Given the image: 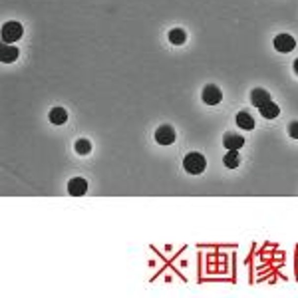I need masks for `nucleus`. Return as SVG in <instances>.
Wrapping results in <instances>:
<instances>
[{
    "instance_id": "nucleus-1",
    "label": "nucleus",
    "mask_w": 298,
    "mask_h": 298,
    "mask_svg": "<svg viewBox=\"0 0 298 298\" xmlns=\"http://www.w3.org/2000/svg\"><path fill=\"white\" fill-rule=\"evenodd\" d=\"M183 167H185V171H187V173H191V175H199V173H203V171H205L207 161H205V157H203L201 153L193 151V153H187V157L183 159Z\"/></svg>"
},
{
    "instance_id": "nucleus-2",
    "label": "nucleus",
    "mask_w": 298,
    "mask_h": 298,
    "mask_svg": "<svg viewBox=\"0 0 298 298\" xmlns=\"http://www.w3.org/2000/svg\"><path fill=\"white\" fill-rule=\"evenodd\" d=\"M22 24L20 22H6L2 26V40L4 44H14L16 40L22 38Z\"/></svg>"
},
{
    "instance_id": "nucleus-3",
    "label": "nucleus",
    "mask_w": 298,
    "mask_h": 298,
    "mask_svg": "<svg viewBox=\"0 0 298 298\" xmlns=\"http://www.w3.org/2000/svg\"><path fill=\"white\" fill-rule=\"evenodd\" d=\"M201 97H203V102H205L207 106H217V104L221 102V99H223V91H221L217 86L209 84V86H205V88H203Z\"/></svg>"
},
{
    "instance_id": "nucleus-4",
    "label": "nucleus",
    "mask_w": 298,
    "mask_h": 298,
    "mask_svg": "<svg viewBox=\"0 0 298 298\" xmlns=\"http://www.w3.org/2000/svg\"><path fill=\"white\" fill-rule=\"evenodd\" d=\"M274 48L278 50V52H282V54H288V52H292V50L296 48V40L290 34H278L274 38Z\"/></svg>"
},
{
    "instance_id": "nucleus-5",
    "label": "nucleus",
    "mask_w": 298,
    "mask_h": 298,
    "mask_svg": "<svg viewBox=\"0 0 298 298\" xmlns=\"http://www.w3.org/2000/svg\"><path fill=\"white\" fill-rule=\"evenodd\" d=\"M155 141L159 145H171L175 141V129L171 125H161L155 131Z\"/></svg>"
},
{
    "instance_id": "nucleus-6",
    "label": "nucleus",
    "mask_w": 298,
    "mask_h": 298,
    "mask_svg": "<svg viewBox=\"0 0 298 298\" xmlns=\"http://www.w3.org/2000/svg\"><path fill=\"white\" fill-rule=\"evenodd\" d=\"M86 191H88V181L82 177H74L68 183V193L74 197H82V195H86Z\"/></svg>"
},
{
    "instance_id": "nucleus-7",
    "label": "nucleus",
    "mask_w": 298,
    "mask_h": 298,
    "mask_svg": "<svg viewBox=\"0 0 298 298\" xmlns=\"http://www.w3.org/2000/svg\"><path fill=\"white\" fill-rule=\"evenodd\" d=\"M268 102H270V93H268L267 89L257 88V89H253V91H251V104H253V106L263 108V106H265V104H268Z\"/></svg>"
},
{
    "instance_id": "nucleus-8",
    "label": "nucleus",
    "mask_w": 298,
    "mask_h": 298,
    "mask_svg": "<svg viewBox=\"0 0 298 298\" xmlns=\"http://www.w3.org/2000/svg\"><path fill=\"white\" fill-rule=\"evenodd\" d=\"M16 58H18V48H14L12 44H4L0 48V60L4 64H12Z\"/></svg>"
},
{
    "instance_id": "nucleus-9",
    "label": "nucleus",
    "mask_w": 298,
    "mask_h": 298,
    "mask_svg": "<svg viewBox=\"0 0 298 298\" xmlns=\"http://www.w3.org/2000/svg\"><path fill=\"white\" fill-rule=\"evenodd\" d=\"M223 145L227 147V149H238L244 145V137L242 135H238V133H227L225 137H223Z\"/></svg>"
},
{
    "instance_id": "nucleus-10",
    "label": "nucleus",
    "mask_w": 298,
    "mask_h": 298,
    "mask_svg": "<svg viewBox=\"0 0 298 298\" xmlns=\"http://www.w3.org/2000/svg\"><path fill=\"white\" fill-rule=\"evenodd\" d=\"M237 125L251 131V129L255 127V119H253V116L248 114V112H240V114L237 116Z\"/></svg>"
},
{
    "instance_id": "nucleus-11",
    "label": "nucleus",
    "mask_w": 298,
    "mask_h": 298,
    "mask_svg": "<svg viewBox=\"0 0 298 298\" xmlns=\"http://www.w3.org/2000/svg\"><path fill=\"white\" fill-rule=\"evenodd\" d=\"M261 110V116L265 118V119H274L278 114H280V108L274 104V102H268V104H265L263 108H259Z\"/></svg>"
},
{
    "instance_id": "nucleus-12",
    "label": "nucleus",
    "mask_w": 298,
    "mask_h": 298,
    "mask_svg": "<svg viewBox=\"0 0 298 298\" xmlns=\"http://www.w3.org/2000/svg\"><path fill=\"white\" fill-rule=\"evenodd\" d=\"M66 119H68V112L64 108H54L50 112V121L54 125H62V123H66Z\"/></svg>"
},
{
    "instance_id": "nucleus-13",
    "label": "nucleus",
    "mask_w": 298,
    "mask_h": 298,
    "mask_svg": "<svg viewBox=\"0 0 298 298\" xmlns=\"http://www.w3.org/2000/svg\"><path fill=\"white\" fill-rule=\"evenodd\" d=\"M225 167H229V169H235V167H238V163H240V157H238V153H237V149H229V153L225 155Z\"/></svg>"
},
{
    "instance_id": "nucleus-14",
    "label": "nucleus",
    "mask_w": 298,
    "mask_h": 298,
    "mask_svg": "<svg viewBox=\"0 0 298 298\" xmlns=\"http://www.w3.org/2000/svg\"><path fill=\"white\" fill-rule=\"evenodd\" d=\"M169 40H171V44L181 46V44H185V40H187V32L181 30V28H173V30L169 32Z\"/></svg>"
},
{
    "instance_id": "nucleus-15",
    "label": "nucleus",
    "mask_w": 298,
    "mask_h": 298,
    "mask_svg": "<svg viewBox=\"0 0 298 298\" xmlns=\"http://www.w3.org/2000/svg\"><path fill=\"white\" fill-rule=\"evenodd\" d=\"M74 147H76V151H78L80 155H88V153L91 151V143H89L88 139H78Z\"/></svg>"
},
{
    "instance_id": "nucleus-16",
    "label": "nucleus",
    "mask_w": 298,
    "mask_h": 298,
    "mask_svg": "<svg viewBox=\"0 0 298 298\" xmlns=\"http://www.w3.org/2000/svg\"><path fill=\"white\" fill-rule=\"evenodd\" d=\"M288 135H290L292 139H298V121H292V123L288 125Z\"/></svg>"
},
{
    "instance_id": "nucleus-17",
    "label": "nucleus",
    "mask_w": 298,
    "mask_h": 298,
    "mask_svg": "<svg viewBox=\"0 0 298 298\" xmlns=\"http://www.w3.org/2000/svg\"><path fill=\"white\" fill-rule=\"evenodd\" d=\"M294 72H296V74H298V58H296V60H294Z\"/></svg>"
}]
</instances>
